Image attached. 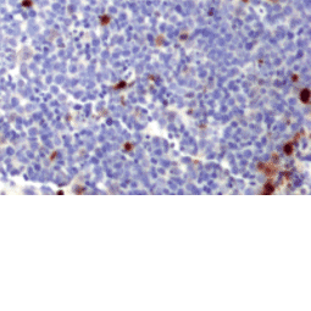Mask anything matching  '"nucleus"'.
Here are the masks:
<instances>
[{"label": "nucleus", "mask_w": 311, "mask_h": 311, "mask_svg": "<svg viewBox=\"0 0 311 311\" xmlns=\"http://www.w3.org/2000/svg\"><path fill=\"white\" fill-rule=\"evenodd\" d=\"M300 99L303 103H309V90L308 89H304V90L300 93Z\"/></svg>", "instance_id": "f257e3e1"}, {"label": "nucleus", "mask_w": 311, "mask_h": 311, "mask_svg": "<svg viewBox=\"0 0 311 311\" xmlns=\"http://www.w3.org/2000/svg\"><path fill=\"white\" fill-rule=\"evenodd\" d=\"M275 190V187H272V184H270V183H267L265 185V189H264V193L265 194H271L272 192Z\"/></svg>", "instance_id": "f03ea898"}, {"label": "nucleus", "mask_w": 311, "mask_h": 311, "mask_svg": "<svg viewBox=\"0 0 311 311\" xmlns=\"http://www.w3.org/2000/svg\"><path fill=\"white\" fill-rule=\"evenodd\" d=\"M284 152L286 154H288V155H290L292 152H293V148H292V143H288V144L284 146Z\"/></svg>", "instance_id": "7ed1b4c3"}]
</instances>
